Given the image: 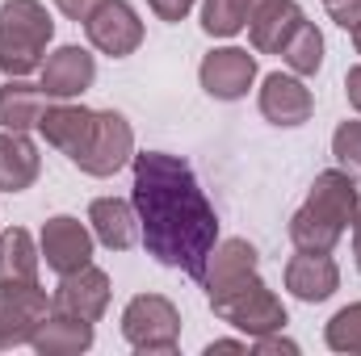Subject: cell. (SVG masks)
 I'll return each instance as SVG.
<instances>
[{"mask_svg":"<svg viewBox=\"0 0 361 356\" xmlns=\"http://www.w3.org/2000/svg\"><path fill=\"white\" fill-rule=\"evenodd\" d=\"M47 101L51 96L42 92V84H30L25 76L4 80L0 84V130H21V134L38 130V117H42Z\"/></svg>","mask_w":361,"mask_h":356,"instance_id":"44dd1931","label":"cell"},{"mask_svg":"<svg viewBox=\"0 0 361 356\" xmlns=\"http://www.w3.org/2000/svg\"><path fill=\"white\" fill-rule=\"evenodd\" d=\"M206 302H210V310H214L227 327H235V331L248 336V340H261V336H273V331H286V323H290L281 298L261 281V272L240 276L235 285L210 293Z\"/></svg>","mask_w":361,"mask_h":356,"instance_id":"277c9868","label":"cell"},{"mask_svg":"<svg viewBox=\"0 0 361 356\" xmlns=\"http://www.w3.org/2000/svg\"><path fill=\"white\" fill-rule=\"evenodd\" d=\"M252 348V340L244 336V340H210L206 344V356H214V352H248Z\"/></svg>","mask_w":361,"mask_h":356,"instance_id":"1f68e13d","label":"cell"},{"mask_svg":"<svg viewBox=\"0 0 361 356\" xmlns=\"http://www.w3.org/2000/svg\"><path fill=\"white\" fill-rule=\"evenodd\" d=\"M261 76V63H257V51H244V46H214L202 55L197 63V84L206 96L214 101H244L248 89L257 84Z\"/></svg>","mask_w":361,"mask_h":356,"instance_id":"ba28073f","label":"cell"},{"mask_svg":"<svg viewBox=\"0 0 361 356\" xmlns=\"http://www.w3.org/2000/svg\"><path fill=\"white\" fill-rule=\"evenodd\" d=\"M92 117H97V109L80 105V101H47V109L38 117V134L47 139V147L76 160L92 134Z\"/></svg>","mask_w":361,"mask_h":356,"instance_id":"9a60e30c","label":"cell"},{"mask_svg":"<svg viewBox=\"0 0 361 356\" xmlns=\"http://www.w3.org/2000/svg\"><path fill=\"white\" fill-rule=\"evenodd\" d=\"M130 160H135V126L118 109H97L89 143H85V151L72 164L85 177L105 180V177H114V172H122V168H130Z\"/></svg>","mask_w":361,"mask_h":356,"instance_id":"8992f818","label":"cell"},{"mask_svg":"<svg viewBox=\"0 0 361 356\" xmlns=\"http://www.w3.org/2000/svg\"><path fill=\"white\" fill-rule=\"evenodd\" d=\"M332 160L341 172H349L361 184V117H349L332 130Z\"/></svg>","mask_w":361,"mask_h":356,"instance_id":"484cf974","label":"cell"},{"mask_svg":"<svg viewBox=\"0 0 361 356\" xmlns=\"http://www.w3.org/2000/svg\"><path fill=\"white\" fill-rule=\"evenodd\" d=\"M89 227L97 235V243L109 248V252H130L139 243V214L126 197H92Z\"/></svg>","mask_w":361,"mask_h":356,"instance_id":"e0dca14e","label":"cell"},{"mask_svg":"<svg viewBox=\"0 0 361 356\" xmlns=\"http://www.w3.org/2000/svg\"><path fill=\"white\" fill-rule=\"evenodd\" d=\"M42 177L38 143L21 130H0V193H25Z\"/></svg>","mask_w":361,"mask_h":356,"instance_id":"ffe728a7","label":"cell"},{"mask_svg":"<svg viewBox=\"0 0 361 356\" xmlns=\"http://www.w3.org/2000/svg\"><path fill=\"white\" fill-rule=\"evenodd\" d=\"M302 8H298V0H265L257 13H252V21H248V42H252V51L257 55H281V46L290 42V34L302 25Z\"/></svg>","mask_w":361,"mask_h":356,"instance_id":"d6986e66","label":"cell"},{"mask_svg":"<svg viewBox=\"0 0 361 356\" xmlns=\"http://www.w3.org/2000/svg\"><path fill=\"white\" fill-rule=\"evenodd\" d=\"M101 4H105V0H55V8H59L68 21H76V25H85Z\"/></svg>","mask_w":361,"mask_h":356,"instance_id":"f1b7e54d","label":"cell"},{"mask_svg":"<svg viewBox=\"0 0 361 356\" xmlns=\"http://www.w3.org/2000/svg\"><path fill=\"white\" fill-rule=\"evenodd\" d=\"M345 96H349L353 113L361 117V63H357V68H349V72H345Z\"/></svg>","mask_w":361,"mask_h":356,"instance_id":"4dcf8cb0","label":"cell"},{"mask_svg":"<svg viewBox=\"0 0 361 356\" xmlns=\"http://www.w3.org/2000/svg\"><path fill=\"white\" fill-rule=\"evenodd\" d=\"M324 4H328V0H324Z\"/></svg>","mask_w":361,"mask_h":356,"instance_id":"e575fe53","label":"cell"},{"mask_svg":"<svg viewBox=\"0 0 361 356\" xmlns=\"http://www.w3.org/2000/svg\"><path fill=\"white\" fill-rule=\"evenodd\" d=\"M257 268H261V252H257L248 239L231 235V239H219V243L210 248V256H206V268H202L197 285H202V289H206V298H210V293H219V289L235 285L240 276L257 272Z\"/></svg>","mask_w":361,"mask_h":356,"instance_id":"2e32d148","label":"cell"},{"mask_svg":"<svg viewBox=\"0 0 361 356\" xmlns=\"http://www.w3.org/2000/svg\"><path fill=\"white\" fill-rule=\"evenodd\" d=\"M109 272L97 265H85L68 276H59L55 293H51V306L55 310H68V314H80L89 323H101L105 310H109Z\"/></svg>","mask_w":361,"mask_h":356,"instance_id":"4fadbf2b","label":"cell"},{"mask_svg":"<svg viewBox=\"0 0 361 356\" xmlns=\"http://www.w3.org/2000/svg\"><path fill=\"white\" fill-rule=\"evenodd\" d=\"M51 310L55 306L38 281H0V352L30 344Z\"/></svg>","mask_w":361,"mask_h":356,"instance_id":"52a82bcc","label":"cell"},{"mask_svg":"<svg viewBox=\"0 0 361 356\" xmlns=\"http://www.w3.org/2000/svg\"><path fill=\"white\" fill-rule=\"evenodd\" d=\"M349 38H353V51L361 55V25H357V30H349Z\"/></svg>","mask_w":361,"mask_h":356,"instance_id":"836d02e7","label":"cell"},{"mask_svg":"<svg viewBox=\"0 0 361 356\" xmlns=\"http://www.w3.org/2000/svg\"><path fill=\"white\" fill-rule=\"evenodd\" d=\"M122 340L143 356H164L180 348V310L164 293H135L122 306Z\"/></svg>","mask_w":361,"mask_h":356,"instance_id":"5b68a950","label":"cell"},{"mask_svg":"<svg viewBox=\"0 0 361 356\" xmlns=\"http://www.w3.org/2000/svg\"><path fill=\"white\" fill-rule=\"evenodd\" d=\"M324 8H328V17H332L341 30H357L361 25V0H328Z\"/></svg>","mask_w":361,"mask_h":356,"instance_id":"4316f807","label":"cell"},{"mask_svg":"<svg viewBox=\"0 0 361 356\" xmlns=\"http://www.w3.org/2000/svg\"><path fill=\"white\" fill-rule=\"evenodd\" d=\"M38 252L47 268L55 276H68L76 268L92 265V252H97V235H92L89 222L72 218V214H51L38 231Z\"/></svg>","mask_w":361,"mask_h":356,"instance_id":"9c48e42d","label":"cell"},{"mask_svg":"<svg viewBox=\"0 0 361 356\" xmlns=\"http://www.w3.org/2000/svg\"><path fill=\"white\" fill-rule=\"evenodd\" d=\"M92 340H97V323L68 314V310H51L38 336L30 340V348L38 356H80L92 348Z\"/></svg>","mask_w":361,"mask_h":356,"instance_id":"ac0fdd59","label":"cell"},{"mask_svg":"<svg viewBox=\"0 0 361 356\" xmlns=\"http://www.w3.org/2000/svg\"><path fill=\"white\" fill-rule=\"evenodd\" d=\"M281 63H286V72H294V76H302V80L324 68V34H319L315 21L302 17V25H298V30L290 34V42L281 46Z\"/></svg>","mask_w":361,"mask_h":356,"instance_id":"603a6c76","label":"cell"},{"mask_svg":"<svg viewBox=\"0 0 361 356\" xmlns=\"http://www.w3.org/2000/svg\"><path fill=\"white\" fill-rule=\"evenodd\" d=\"M257 109L269 126H281V130H294V126H307L311 113H315V92L302 84V76L294 72H269L261 80V92H257Z\"/></svg>","mask_w":361,"mask_h":356,"instance_id":"8fae6325","label":"cell"},{"mask_svg":"<svg viewBox=\"0 0 361 356\" xmlns=\"http://www.w3.org/2000/svg\"><path fill=\"white\" fill-rule=\"evenodd\" d=\"M252 352H286V356H298V344H294V340H286L281 331H273V336L252 340Z\"/></svg>","mask_w":361,"mask_h":356,"instance_id":"f546056e","label":"cell"},{"mask_svg":"<svg viewBox=\"0 0 361 356\" xmlns=\"http://www.w3.org/2000/svg\"><path fill=\"white\" fill-rule=\"evenodd\" d=\"M281 281L298 302L319 306L341 289V265L332 260V252H298L294 248V256L281 268Z\"/></svg>","mask_w":361,"mask_h":356,"instance_id":"5bb4252c","label":"cell"},{"mask_svg":"<svg viewBox=\"0 0 361 356\" xmlns=\"http://www.w3.org/2000/svg\"><path fill=\"white\" fill-rule=\"evenodd\" d=\"M353 265H357V272H361V210H357V218H353Z\"/></svg>","mask_w":361,"mask_h":356,"instance_id":"d6a6232c","label":"cell"},{"mask_svg":"<svg viewBox=\"0 0 361 356\" xmlns=\"http://www.w3.org/2000/svg\"><path fill=\"white\" fill-rule=\"evenodd\" d=\"M324 344L341 356H361V302L341 306V310L324 323Z\"/></svg>","mask_w":361,"mask_h":356,"instance_id":"d4e9b609","label":"cell"},{"mask_svg":"<svg viewBox=\"0 0 361 356\" xmlns=\"http://www.w3.org/2000/svg\"><path fill=\"white\" fill-rule=\"evenodd\" d=\"M85 38H89V46L97 55L126 59L143 46V17L135 13L130 0H105L85 21Z\"/></svg>","mask_w":361,"mask_h":356,"instance_id":"30bf717a","label":"cell"},{"mask_svg":"<svg viewBox=\"0 0 361 356\" xmlns=\"http://www.w3.org/2000/svg\"><path fill=\"white\" fill-rule=\"evenodd\" d=\"M38 84L51 101H80L97 84V55L89 46H59L47 55V63L38 68Z\"/></svg>","mask_w":361,"mask_h":356,"instance_id":"7c38bea8","label":"cell"},{"mask_svg":"<svg viewBox=\"0 0 361 356\" xmlns=\"http://www.w3.org/2000/svg\"><path fill=\"white\" fill-rule=\"evenodd\" d=\"M130 205L139 214V243L147 256L197 281L210 248L219 243V214L189 160L169 151H135Z\"/></svg>","mask_w":361,"mask_h":356,"instance_id":"6da1fadb","label":"cell"},{"mask_svg":"<svg viewBox=\"0 0 361 356\" xmlns=\"http://www.w3.org/2000/svg\"><path fill=\"white\" fill-rule=\"evenodd\" d=\"M193 4H197V0H147V8H152L160 21H173V25L193 13Z\"/></svg>","mask_w":361,"mask_h":356,"instance_id":"83f0119b","label":"cell"},{"mask_svg":"<svg viewBox=\"0 0 361 356\" xmlns=\"http://www.w3.org/2000/svg\"><path fill=\"white\" fill-rule=\"evenodd\" d=\"M42 252L25 227H4L0 231V281H38Z\"/></svg>","mask_w":361,"mask_h":356,"instance_id":"7402d4cb","label":"cell"},{"mask_svg":"<svg viewBox=\"0 0 361 356\" xmlns=\"http://www.w3.org/2000/svg\"><path fill=\"white\" fill-rule=\"evenodd\" d=\"M357 210H361L357 180L349 177V172H341V168H324L319 177L311 180L307 201L294 210V218L286 227L290 243L298 252H332L349 235Z\"/></svg>","mask_w":361,"mask_h":356,"instance_id":"7a4b0ae2","label":"cell"},{"mask_svg":"<svg viewBox=\"0 0 361 356\" xmlns=\"http://www.w3.org/2000/svg\"><path fill=\"white\" fill-rule=\"evenodd\" d=\"M55 38V17L42 0H4L0 4V72L4 80L30 76L47 63Z\"/></svg>","mask_w":361,"mask_h":356,"instance_id":"3957f363","label":"cell"},{"mask_svg":"<svg viewBox=\"0 0 361 356\" xmlns=\"http://www.w3.org/2000/svg\"><path fill=\"white\" fill-rule=\"evenodd\" d=\"M265 0H202V30L210 38H235L248 30L252 13Z\"/></svg>","mask_w":361,"mask_h":356,"instance_id":"cb8c5ba5","label":"cell"}]
</instances>
